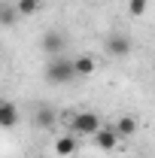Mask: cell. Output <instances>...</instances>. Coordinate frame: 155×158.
I'll return each instance as SVG.
<instances>
[{"mask_svg": "<svg viewBox=\"0 0 155 158\" xmlns=\"http://www.w3.org/2000/svg\"><path fill=\"white\" fill-rule=\"evenodd\" d=\"M46 79H49L52 85H64V82L76 79L73 58H67V55H55V58H49V64H46Z\"/></svg>", "mask_w": 155, "mask_h": 158, "instance_id": "obj_1", "label": "cell"}, {"mask_svg": "<svg viewBox=\"0 0 155 158\" xmlns=\"http://www.w3.org/2000/svg\"><path fill=\"white\" fill-rule=\"evenodd\" d=\"M100 125H103L100 116L91 113V110H85V113H73V116L67 118V128H70V134H73V137H91Z\"/></svg>", "mask_w": 155, "mask_h": 158, "instance_id": "obj_2", "label": "cell"}, {"mask_svg": "<svg viewBox=\"0 0 155 158\" xmlns=\"http://www.w3.org/2000/svg\"><path fill=\"white\" fill-rule=\"evenodd\" d=\"M40 46H43V52H46L49 58H55V55H64V49H67V37H64L61 31H46Z\"/></svg>", "mask_w": 155, "mask_h": 158, "instance_id": "obj_3", "label": "cell"}, {"mask_svg": "<svg viewBox=\"0 0 155 158\" xmlns=\"http://www.w3.org/2000/svg\"><path fill=\"white\" fill-rule=\"evenodd\" d=\"M91 140L97 143V149H103V152H113L119 146V134L113 131V125H100L94 134H91Z\"/></svg>", "mask_w": 155, "mask_h": 158, "instance_id": "obj_4", "label": "cell"}, {"mask_svg": "<svg viewBox=\"0 0 155 158\" xmlns=\"http://www.w3.org/2000/svg\"><path fill=\"white\" fill-rule=\"evenodd\" d=\"M107 52L116 55V58H128L131 55V40L125 37V34H110L107 37Z\"/></svg>", "mask_w": 155, "mask_h": 158, "instance_id": "obj_5", "label": "cell"}, {"mask_svg": "<svg viewBox=\"0 0 155 158\" xmlns=\"http://www.w3.org/2000/svg\"><path fill=\"white\" fill-rule=\"evenodd\" d=\"M19 125V106L12 100L0 98V128H15Z\"/></svg>", "mask_w": 155, "mask_h": 158, "instance_id": "obj_6", "label": "cell"}, {"mask_svg": "<svg viewBox=\"0 0 155 158\" xmlns=\"http://www.w3.org/2000/svg\"><path fill=\"white\" fill-rule=\"evenodd\" d=\"M55 122H58V113H55L49 103H43V106L37 110V125L43 128V131H52V128H55Z\"/></svg>", "mask_w": 155, "mask_h": 158, "instance_id": "obj_7", "label": "cell"}, {"mask_svg": "<svg viewBox=\"0 0 155 158\" xmlns=\"http://www.w3.org/2000/svg\"><path fill=\"white\" fill-rule=\"evenodd\" d=\"M94 58L91 55H79V58H73V70H76V76H91L94 73Z\"/></svg>", "mask_w": 155, "mask_h": 158, "instance_id": "obj_8", "label": "cell"}, {"mask_svg": "<svg viewBox=\"0 0 155 158\" xmlns=\"http://www.w3.org/2000/svg\"><path fill=\"white\" fill-rule=\"evenodd\" d=\"M55 152H58V155H76V137H73V134H67V137H58L55 140Z\"/></svg>", "mask_w": 155, "mask_h": 158, "instance_id": "obj_9", "label": "cell"}, {"mask_svg": "<svg viewBox=\"0 0 155 158\" xmlns=\"http://www.w3.org/2000/svg\"><path fill=\"white\" fill-rule=\"evenodd\" d=\"M113 131H116L119 137H131V134L137 131V122H134L131 116H122V118L116 122V125H113Z\"/></svg>", "mask_w": 155, "mask_h": 158, "instance_id": "obj_10", "label": "cell"}, {"mask_svg": "<svg viewBox=\"0 0 155 158\" xmlns=\"http://www.w3.org/2000/svg\"><path fill=\"white\" fill-rule=\"evenodd\" d=\"M40 6H43V0H19L15 3V12L19 15H34Z\"/></svg>", "mask_w": 155, "mask_h": 158, "instance_id": "obj_11", "label": "cell"}, {"mask_svg": "<svg viewBox=\"0 0 155 158\" xmlns=\"http://www.w3.org/2000/svg\"><path fill=\"white\" fill-rule=\"evenodd\" d=\"M146 6H149V0H128V12L131 15H143Z\"/></svg>", "mask_w": 155, "mask_h": 158, "instance_id": "obj_12", "label": "cell"}, {"mask_svg": "<svg viewBox=\"0 0 155 158\" xmlns=\"http://www.w3.org/2000/svg\"><path fill=\"white\" fill-rule=\"evenodd\" d=\"M12 19H15V6H12V9H9V6H0V21H3V24H9Z\"/></svg>", "mask_w": 155, "mask_h": 158, "instance_id": "obj_13", "label": "cell"}]
</instances>
